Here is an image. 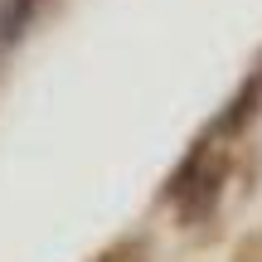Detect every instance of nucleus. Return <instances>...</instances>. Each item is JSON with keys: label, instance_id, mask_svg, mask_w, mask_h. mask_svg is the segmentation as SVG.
Here are the masks:
<instances>
[{"label": "nucleus", "instance_id": "f257e3e1", "mask_svg": "<svg viewBox=\"0 0 262 262\" xmlns=\"http://www.w3.org/2000/svg\"><path fill=\"white\" fill-rule=\"evenodd\" d=\"M29 19H34V0H0V54L10 44H19Z\"/></svg>", "mask_w": 262, "mask_h": 262}]
</instances>
